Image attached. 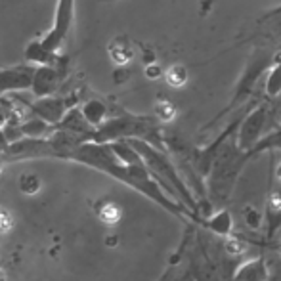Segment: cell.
I'll return each instance as SVG.
<instances>
[{"instance_id": "6da1fadb", "label": "cell", "mask_w": 281, "mask_h": 281, "mask_svg": "<svg viewBox=\"0 0 281 281\" xmlns=\"http://www.w3.org/2000/svg\"><path fill=\"white\" fill-rule=\"evenodd\" d=\"M33 67H10L0 69V94L14 90H29L33 86Z\"/></svg>"}, {"instance_id": "7a4b0ae2", "label": "cell", "mask_w": 281, "mask_h": 281, "mask_svg": "<svg viewBox=\"0 0 281 281\" xmlns=\"http://www.w3.org/2000/svg\"><path fill=\"white\" fill-rule=\"evenodd\" d=\"M58 81H59V75L56 69H52V67H48V65H42V67H39V69H34L31 90H33L37 96H44V94H50V92L56 90Z\"/></svg>"}, {"instance_id": "3957f363", "label": "cell", "mask_w": 281, "mask_h": 281, "mask_svg": "<svg viewBox=\"0 0 281 281\" xmlns=\"http://www.w3.org/2000/svg\"><path fill=\"white\" fill-rule=\"evenodd\" d=\"M165 79L172 88H182L188 83V71L184 65H172L168 67V71L165 73Z\"/></svg>"}, {"instance_id": "277c9868", "label": "cell", "mask_w": 281, "mask_h": 281, "mask_svg": "<svg viewBox=\"0 0 281 281\" xmlns=\"http://www.w3.org/2000/svg\"><path fill=\"white\" fill-rule=\"evenodd\" d=\"M121 215H123V210L121 207L117 205V203H103L101 207H99V218H101V222L106 224H117L121 220Z\"/></svg>"}, {"instance_id": "5b68a950", "label": "cell", "mask_w": 281, "mask_h": 281, "mask_svg": "<svg viewBox=\"0 0 281 281\" xmlns=\"http://www.w3.org/2000/svg\"><path fill=\"white\" fill-rule=\"evenodd\" d=\"M111 58L115 59L117 63H126L132 58V52L128 46H121V44H111Z\"/></svg>"}, {"instance_id": "8992f818", "label": "cell", "mask_w": 281, "mask_h": 281, "mask_svg": "<svg viewBox=\"0 0 281 281\" xmlns=\"http://www.w3.org/2000/svg\"><path fill=\"white\" fill-rule=\"evenodd\" d=\"M155 111H157L159 119H161V121H165V123L172 121L174 117H176V109H174V106L172 103H168V101H161V103H157Z\"/></svg>"}, {"instance_id": "52a82bcc", "label": "cell", "mask_w": 281, "mask_h": 281, "mask_svg": "<svg viewBox=\"0 0 281 281\" xmlns=\"http://www.w3.org/2000/svg\"><path fill=\"white\" fill-rule=\"evenodd\" d=\"M226 249H228V253H230V255H241V253H245V251H247V245H245L241 239L230 237V239L226 241Z\"/></svg>"}, {"instance_id": "ba28073f", "label": "cell", "mask_w": 281, "mask_h": 281, "mask_svg": "<svg viewBox=\"0 0 281 281\" xmlns=\"http://www.w3.org/2000/svg\"><path fill=\"white\" fill-rule=\"evenodd\" d=\"M14 113V106L6 96H0V124L4 123L10 115Z\"/></svg>"}, {"instance_id": "9c48e42d", "label": "cell", "mask_w": 281, "mask_h": 281, "mask_svg": "<svg viewBox=\"0 0 281 281\" xmlns=\"http://www.w3.org/2000/svg\"><path fill=\"white\" fill-rule=\"evenodd\" d=\"M270 205H272L273 210H279V208H281V195H279V193H273L272 201H270Z\"/></svg>"}, {"instance_id": "30bf717a", "label": "cell", "mask_w": 281, "mask_h": 281, "mask_svg": "<svg viewBox=\"0 0 281 281\" xmlns=\"http://www.w3.org/2000/svg\"><path fill=\"white\" fill-rule=\"evenodd\" d=\"M155 73L161 75V69H157V67H148V77H149V79H157V77H155Z\"/></svg>"}, {"instance_id": "8fae6325", "label": "cell", "mask_w": 281, "mask_h": 281, "mask_svg": "<svg viewBox=\"0 0 281 281\" xmlns=\"http://www.w3.org/2000/svg\"><path fill=\"white\" fill-rule=\"evenodd\" d=\"M277 176H279V180H281V165H279V168H277Z\"/></svg>"}]
</instances>
